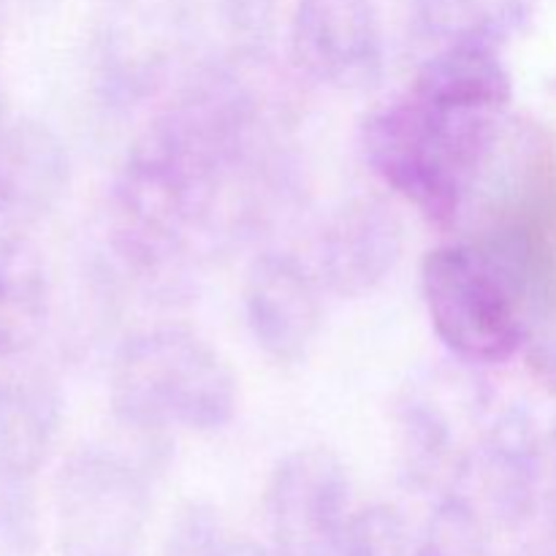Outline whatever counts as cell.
<instances>
[{
	"label": "cell",
	"mask_w": 556,
	"mask_h": 556,
	"mask_svg": "<svg viewBox=\"0 0 556 556\" xmlns=\"http://www.w3.org/2000/svg\"><path fill=\"white\" fill-rule=\"evenodd\" d=\"M71 188V155L52 125L11 117L0 130V231L25 233L58 212Z\"/></svg>",
	"instance_id": "obj_11"
},
{
	"label": "cell",
	"mask_w": 556,
	"mask_h": 556,
	"mask_svg": "<svg viewBox=\"0 0 556 556\" xmlns=\"http://www.w3.org/2000/svg\"><path fill=\"white\" fill-rule=\"evenodd\" d=\"M405 253V226L378 195L348 199L326 217L315 242V277L340 299H362L383 286Z\"/></svg>",
	"instance_id": "obj_8"
},
{
	"label": "cell",
	"mask_w": 556,
	"mask_h": 556,
	"mask_svg": "<svg viewBox=\"0 0 556 556\" xmlns=\"http://www.w3.org/2000/svg\"><path fill=\"white\" fill-rule=\"evenodd\" d=\"M231 538L210 503H185L166 532L163 556H223Z\"/></svg>",
	"instance_id": "obj_20"
},
{
	"label": "cell",
	"mask_w": 556,
	"mask_h": 556,
	"mask_svg": "<svg viewBox=\"0 0 556 556\" xmlns=\"http://www.w3.org/2000/svg\"><path fill=\"white\" fill-rule=\"evenodd\" d=\"M0 25H3V0H0Z\"/></svg>",
	"instance_id": "obj_26"
},
{
	"label": "cell",
	"mask_w": 556,
	"mask_h": 556,
	"mask_svg": "<svg viewBox=\"0 0 556 556\" xmlns=\"http://www.w3.org/2000/svg\"><path fill=\"white\" fill-rule=\"evenodd\" d=\"M223 556H277L275 552H269V548H261L255 546V543H248V541H231L228 543L226 554Z\"/></svg>",
	"instance_id": "obj_23"
},
{
	"label": "cell",
	"mask_w": 556,
	"mask_h": 556,
	"mask_svg": "<svg viewBox=\"0 0 556 556\" xmlns=\"http://www.w3.org/2000/svg\"><path fill=\"white\" fill-rule=\"evenodd\" d=\"M552 445H554V454H556V421H554V427H552Z\"/></svg>",
	"instance_id": "obj_25"
},
{
	"label": "cell",
	"mask_w": 556,
	"mask_h": 556,
	"mask_svg": "<svg viewBox=\"0 0 556 556\" xmlns=\"http://www.w3.org/2000/svg\"><path fill=\"white\" fill-rule=\"evenodd\" d=\"M190 71L264 63L277 27V0H172Z\"/></svg>",
	"instance_id": "obj_14"
},
{
	"label": "cell",
	"mask_w": 556,
	"mask_h": 556,
	"mask_svg": "<svg viewBox=\"0 0 556 556\" xmlns=\"http://www.w3.org/2000/svg\"><path fill=\"white\" fill-rule=\"evenodd\" d=\"M543 445L525 407L500 413L478 438L467 481L476 483L489 519L519 527L535 514Z\"/></svg>",
	"instance_id": "obj_13"
},
{
	"label": "cell",
	"mask_w": 556,
	"mask_h": 556,
	"mask_svg": "<svg viewBox=\"0 0 556 556\" xmlns=\"http://www.w3.org/2000/svg\"><path fill=\"white\" fill-rule=\"evenodd\" d=\"M503 114L448 112L410 90L369 112L362 155L375 177L438 228H456L497 150Z\"/></svg>",
	"instance_id": "obj_1"
},
{
	"label": "cell",
	"mask_w": 556,
	"mask_h": 556,
	"mask_svg": "<svg viewBox=\"0 0 556 556\" xmlns=\"http://www.w3.org/2000/svg\"><path fill=\"white\" fill-rule=\"evenodd\" d=\"M139 456L87 445L58 472V538L63 556H136L150 516V481Z\"/></svg>",
	"instance_id": "obj_4"
},
{
	"label": "cell",
	"mask_w": 556,
	"mask_h": 556,
	"mask_svg": "<svg viewBox=\"0 0 556 556\" xmlns=\"http://www.w3.org/2000/svg\"><path fill=\"white\" fill-rule=\"evenodd\" d=\"M353 516L348 467L329 448H296L266 486V525L277 556H340Z\"/></svg>",
	"instance_id": "obj_6"
},
{
	"label": "cell",
	"mask_w": 556,
	"mask_h": 556,
	"mask_svg": "<svg viewBox=\"0 0 556 556\" xmlns=\"http://www.w3.org/2000/svg\"><path fill=\"white\" fill-rule=\"evenodd\" d=\"M11 114H9V103H5V90H3V81H0V130H3V125L9 123Z\"/></svg>",
	"instance_id": "obj_24"
},
{
	"label": "cell",
	"mask_w": 556,
	"mask_h": 556,
	"mask_svg": "<svg viewBox=\"0 0 556 556\" xmlns=\"http://www.w3.org/2000/svg\"><path fill=\"white\" fill-rule=\"evenodd\" d=\"M413 556H489L486 516L465 494L440 497Z\"/></svg>",
	"instance_id": "obj_18"
},
{
	"label": "cell",
	"mask_w": 556,
	"mask_h": 556,
	"mask_svg": "<svg viewBox=\"0 0 556 556\" xmlns=\"http://www.w3.org/2000/svg\"><path fill=\"white\" fill-rule=\"evenodd\" d=\"M237 405V375L204 337L185 326L139 331L114 356L112 410L136 434L217 432L231 424Z\"/></svg>",
	"instance_id": "obj_2"
},
{
	"label": "cell",
	"mask_w": 556,
	"mask_h": 556,
	"mask_svg": "<svg viewBox=\"0 0 556 556\" xmlns=\"http://www.w3.org/2000/svg\"><path fill=\"white\" fill-rule=\"evenodd\" d=\"M92 52L98 87L109 101L134 103L152 96L174 60L182 58L172 0L163 11L155 5L150 9L141 0L106 3Z\"/></svg>",
	"instance_id": "obj_9"
},
{
	"label": "cell",
	"mask_w": 556,
	"mask_h": 556,
	"mask_svg": "<svg viewBox=\"0 0 556 556\" xmlns=\"http://www.w3.org/2000/svg\"><path fill=\"white\" fill-rule=\"evenodd\" d=\"M244 320L255 345L277 364H296L320 331V282L288 253H264L244 277Z\"/></svg>",
	"instance_id": "obj_10"
},
{
	"label": "cell",
	"mask_w": 556,
	"mask_h": 556,
	"mask_svg": "<svg viewBox=\"0 0 556 556\" xmlns=\"http://www.w3.org/2000/svg\"><path fill=\"white\" fill-rule=\"evenodd\" d=\"M63 405L38 372L0 380V478L33 481L47 465L60 432Z\"/></svg>",
	"instance_id": "obj_15"
},
{
	"label": "cell",
	"mask_w": 556,
	"mask_h": 556,
	"mask_svg": "<svg viewBox=\"0 0 556 556\" xmlns=\"http://www.w3.org/2000/svg\"><path fill=\"white\" fill-rule=\"evenodd\" d=\"M288 49L307 79L340 92L369 90L386 68L383 27L372 0H299Z\"/></svg>",
	"instance_id": "obj_7"
},
{
	"label": "cell",
	"mask_w": 556,
	"mask_h": 556,
	"mask_svg": "<svg viewBox=\"0 0 556 556\" xmlns=\"http://www.w3.org/2000/svg\"><path fill=\"white\" fill-rule=\"evenodd\" d=\"M49 307L52 280L38 244L25 233H0V364L41 340Z\"/></svg>",
	"instance_id": "obj_16"
},
{
	"label": "cell",
	"mask_w": 556,
	"mask_h": 556,
	"mask_svg": "<svg viewBox=\"0 0 556 556\" xmlns=\"http://www.w3.org/2000/svg\"><path fill=\"white\" fill-rule=\"evenodd\" d=\"M489 396L476 375L429 372L402 389L394 405V438L402 476L418 492L462 494L478 440L467 434Z\"/></svg>",
	"instance_id": "obj_5"
},
{
	"label": "cell",
	"mask_w": 556,
	"mask_h": 556,
	"mask_svg": "<svg viewBox=\"0 0 556 556\" xmlns=\"http://www.w3.org/2000/svg\"><path fill=\"white\" fill-rule=\"evenodd\" d=\"M521 356L532 380L556 396V296L532 304L525 313Z\"/></svg>",
	"instance_id": "obj_22"
},
{
	"label": "cell",
	"mask_w": 556,
	"mask_h": 556,
	"mask_svg": "<svg viewBox=\"0 0 556 556\" xmlns=\"http://www.w3.org/2000/svg\"><path fill=\"white\" fill-rule=\"evenodd\" d=\"M516 30L519 27L497 25L432 49L418 65L410 92L448 112L503 114L514 101V76L503 49Z\"/></svg>",
	"instance_id": "obj_12"
},
{
	"label": "cell",
	"mask_w": 556,
	"mask_h": 556,
	"mask_svg": "<svg viewBox=\"0 0 556 556\" xmlns=\"http://www.w3.org/2000/svg\"><path fill=\"white\" fill-rule=\"evenodd\" d=\"M525 20L521 0H505L500 5H486L483 0H410L413 33L432 49L497 25L521 27Z\"/></svg>",
	"instance_id": "obj_17"
},
{
	"label": "cell",
	"mask_w": 556,
	"mask_h": 556,
	"mask_svg": "<svg viewBox=\"0 0 556 556\" xmlns=\"http://www.w3.org/2000/svg\"><path fill=\"white\" fill-rule=\"evenodd\" d=\"M421 296L434 334L462 364H505L521 353V304L478 242L429 250L421 261Z\"/></svg>",
	"instance_id": "obj_3"
},
{
	"label": "cell",
	"mask_w": 556,
	"mask_h": 556,
	"mask_svg": "<svg viewBox=\"0 0 556 556\" xmlns=\"http://www.w3.org/2000/svg\"><path fill=\"white\" fill-rule=\"evenodd\" d=\"M38 546V516L30 481L0 478V556H33Z\"/></svg>",
	"instance_id": "obj_21"
},
{
	"label": "cell",
	"mask_w": 556,
	"mask_h": 556,
	"mask_svg": "<svg viewBox=\"0 0 556 556\" xmlns=\"http://www.w3.org/2000/svg\"><path fill=\"white\" fill-rule=\"evenodd\" d=\"M407 525L394 505H369L353 510L345 527L340 556H407Z\"/></svg>",
	"instance_id": "obj_19"
}]
</instances>
